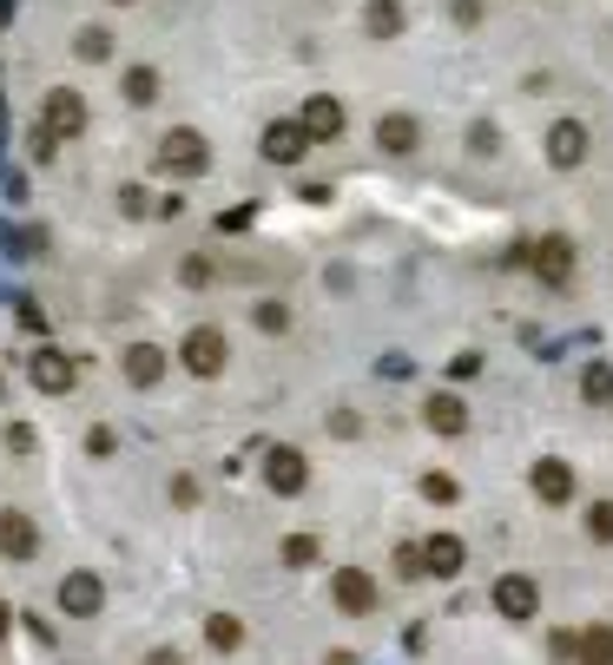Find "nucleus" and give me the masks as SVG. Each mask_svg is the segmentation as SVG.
Instances as JSON below:
<instances>
[{
    "mask_svg": "<svg viewBox=\"0 0 613 665\" xmlns=\"http://www.w3.org/2000/svg\"><path fill=\"white\" fill-rule=\"evenodd\" d=\"M205 158H211V152H205V138H198L191 125H172V132L158 138V165H165L172 178H198Z\"/></svg>",
    "mask_w": 613,
    "mask_h": 665,
    "instance_id": "obj_1",
    "label": "nucleus"
},
{
    "mask_svg": "<svg viewBox=\"0 0 613 665\" xmlns=\"http://www.w3.org/2000/svg\"><path fill=\"white\" fill-rule=\"evenodd\" d=\"M178 356H185V369L191 376H225V363H231V343H225V330H191L185 343H178Z\"/></svg>",
    "mask_w": 613,
    "mask_h": 665,
    "instance_id": "obj_2",
    "label": "nucleus"
},
{
    "mask_svg": "<svg viewBox=\"0 0 613 665\" xmlns=\"http://www.w3.org/2000/svg\"><path fill=\"white\" fill-rule=\"evenodd\" d=\"M528 264H535V277L541 284H555V290H568V277H574V244L561 237V231H548L535 251H528Z\"/></svg>",
    "mask_w": 613,
    "mask_h": 665,
    "instance_id": "obj_3",
    "label": "nucleus"
},
{
    "mask_svg": "<svg viewBox=\"0 0 613 665\" xmlns=\"http://www.w3.org/2000/svg\"><path fill=\"white\" fill-rule=\"evenodd\" d=\"M495 613H502V620H535V613H541V587H535L528 574H502V580H495Z\"/></svg>",
    "mask_w": 613,
    "mask_h": 665,
    "instance_id": "obj_4",
    "label": "nucleus"
},
{
    "mask_svg": "<svg viewBox=\"0 0 613 665\" xmlns=\"http://www.w3.org/2000/svg\"><path fill=\"white\" fill-rule=\"evenodd\" d=\"M26 383H33L40 396H66V389L79 383V369L66 363V350H40V356L26 363Z\"/></svg>",
    "mask_w": 613,
    "mask_h": 665,
    "instance_id": "obj_5",
    "label": "nucleus"
},
{
    "mask_svg": "<svg viewBox=\"0 0 613 665\" xmlns=\"http://www.w3.org/2000/svg\"><path fill=\"white\" fill-rule=\"evenodd\" d=\"M264 481H271V495H304V481H310V468H304V455L297 448H271L264 455Z\"/></svg>",
    "mask_w": 613,
    "mask_h": 665,
    "instance_id": "obj_6",
    "label": "nucleus"
},
{
    "mask_svg": "<svg viewBox=\"0 0 613 665\" xmlns=\"http://www.w3.org/2000/svg\"><path fill=\"white\" fill-rule=\"evenodd\" d=\"M46 132H53V138L86 132V99H79V92H66V86H53V92H46Z\"/></svg>",
    "mask_w": 613,
    "mask_h": 665,
    "instance_id": "obj_7",
    "label": "nucleus"
},
{
    "mask_svg": "<svg viewBox=\"0 0 613 665\" xmlns=\"http://www.w3.org/2000/svg\"><path fill=\"white\" fill-rule=\"evenodd\" d=\"M304 145H310V138H304V125H297V119H277V125H264V138H258V152H264L271 165H297V158H304Z\"/></svg>",
    "mask_w": 613,
    "mask_h": 665,
    "instance_id": "obj_8",
    "label": "nucleus"
},
{
    "mask_svg": "<svg viewBox=\"0 0 613 665\" xmlns=\"http://www.w3.org/2000/svg\"><path fill=\"white\" fill-rule=\"evenodd\" d=\"M59 607H66L73 620H92V613L106 607V587H99V574H66V580H59Z\"/></svg>",
    "mask_w": 613,
    "mask_h": 665,
    "instance_id": "obj_9",
    "label": "nucleus"
},
{
    "mask_svg": "<svg viewBox=\"0 0 613 665\" xmlns=\"http://www.w3.org/2000/svg\"><path fill=\"white\" fill-rule=\"evenodd\" d=\"M330 600H337L343 613H370V607H376V580H370L363 567H337V580H330Z\"/></svg>",
    "mask_w": 613,
    "mask_h": 665,
    "instance_id": "obj_10",
    "label": "nucleus"
},
{
    "mask_svg": "<svg viewBox=\"0 0 613 665\" xmlns=\"http://www.w3.org/2000/svg\"><path fill=\"white\" fill-rule=\"evenodd\" d=\"M548 158H555L561 171H574V165L588 158V125H581V119H561V125H548Z\"/></svg>",
    "mask_w": 613,
    "mask_h": 665,
    "instance_id": "obj_11",
    "label": "nucleus"
},
{
    "mask_svg": "<svg viewBox=\"0 0 613 665\" xmlns=\"http://www.w3.org/2000/svg\"><path fill=\"white\" fill-rule=\"evenodd\" d=\"M423 422H429L436 435H462V429H469V402H462L456 389H436V396L423 402Z\"/></svg>",
    "mask_w": 613,
    "mask_h": 665,
    "instance_id": "obj_12",
    "label": "nucleus"
},
{
    "mask_svg": "<svg viewBox=\"0 0 613 665\" xmlns=\"http://www.w3.org/2000/svg\"><path fill=\"white\" fill-rule=\"evenodd\" d=\"M125 383L132 389H158L165 383V350L158 343H132L125 350Z\"/></svg>",
    "mask_w": 613,
    "mask_h": 665,
    "instance_id": "obj_13",
    "label": "nucleus"
},
{
    "mask_svg": "<svg viewBox=\"0 0 613 665\" xmlns=\"http://www.w3.org/2000/svg\"><path fill=\"white\" fill-rule=\"evenodd\" d=\"M535 495H541L548 508L574 501V468H568V462H555V455H541V462H535Z\"/></svg>",
    "mask_w": 613,
    "mask_h": 665,
    "instance_id": "obj_14",
    "label": "nucleus"
},
{
    "mask_svg": "<svg viewBox=\"0 0 613 665\" xmlns=\"http://www.w3.org/2000/svg\"><path fill=\"white\" fill-rule=\"evenodd\" d=\"M462 561H469V547H462L456 534H436V541H423V574H436V580H456V574H462Z\"/></svg>",
    "mask_w": 613,
    "mask_h": 665,
    "instance_id": "obj_15",
    "label": "nucleus"
},
{
    "mask_svg": "<svg viewBox=\"0 0 613 665\" xmlns=\"http://www.w3.org/2000/svg\"><path fill=\"white\" fill-rule=\"evenodd\" d=\"M0 554H7V561H33V554H40L33 521H26V514H13V508L0 514Z\"/></svg>",
    "mask_w": 613,
    "mask_h": 665,
    "instance_id": "obj_16",
    "label": "nucleus"
},
{
    "mask_svg": "<svg viewBox=\"0 0 613 665\" xmlns=\"http://www.w3.org/2000/svg\"><path fill=\"white\" fill-rule=\"evenodd\" d=\"M297 125H304V138H337V132H343V106H337L330 92H317V99L304 106Z\"/></svg>",
    "mask_w": 613,
    "mask_h": 665,
    "instance_id": "obj_17",
    "label": "nucleus"
},
{
    "mask_svg": "<svg viewBox=\"0 0 613 665\" xmlns=\"http://www.w3.org/2000/svg\"><path fill=\"white\" fill-rule=\"evenodd\" d=\"M416 138H423V132H416V119H409V112H390V119L376 125V145H383V152H396V158H403V152H416Z\"/></svg>",
    "mask_w": 613,
    "mask_h": 665,
    "instance_id": "obj_18",
    "label": "nucleus"
},
{
    "mask_svg": "<svg viewBox=\"0 0 613 665\" xmlns=\"http://www.w3.org/2000/svg\"><path fill=\"white\" fill-rule=\"evenodd\" d=\"M574 660H581V665H613V627H588V633H574Z\"/></svg>",
    "mask_w": 613,
    "mask_h": 665,
    "instance_id": "obj_19",
    "label": "nucleus"
},
{
    "mask_svg": "<svg viewBox=\"0 0 613 665\" xmlns=\"http://www.w3.org/2000/svg\"><path fill=\"white\" fill-rule=\"evenodd\" d=\"M205 640H211L218 653H238V646H244V627H238L231 613H211V620H205Z\"/></svg>",
    "mask_w": 613,
    "mask_h": 665,
    "instance_id": "obj_20",
    "label": "nucleus"
},
{
    "mask_svg": "<svg viewBox=\"0 0 613 665\" xmlns=\"http://www.w3.org/2000/svg\"><path fill=\"white\" fill-rule=\"evenodd\" d=\"M125 99H132V106H152V99H158V73H152V66H132V73H125Z\"/></svg>",
    "mask_w": 613,
    "mask_h": 665,
    "instance_id": "obj_21",
    "label": "nucleus"
},
{
    "mask_svg": "<svg viewBox=\"0 0 613 665\" xmlns=\"http://www.w3.org/2000/svg\"><path fill=\"white\" fill-rule=\"evenodd\" d=\"M581 396H588V402H613V369L607 363H594V369L581 376Z\"/></svg>",
    "mask_w": 613,
    "mask_h": 665,
    "instance_id": "obj_22",
    "label": "nucleus"
},
{
    "mask_svg": "<svg viewBox=\"0 0 613 665\" xmlns=\"http://www.w3.org/2000/svg\"><path fill=\"white\" fill-rule=\"evenodd\" d=\"M403 26V7L396 0H370V33H396Z\"/></svg>",
    "mask_w": 613,
    "mask_h": 665,
    "instance_id": "obj_23",
    "label": "nucleus"
},
{
    "mask_svg": "<svg viewBox=\"0 0 613 665\" xmlns=\"http://www.w3.org/2000/svg\"><path fill=\"white\" fill-rule=\"evenodd\" d=\"M423 495H429V501H442V508H449V501H462L456 475H423Z\"/></svg>",
    "mask_w": 613,
    "mask_h": 665,
    "instance_id": "obj_24",
    "label": "nucleus"
},
{
    "mask_svg": "<svg viewBox=\"0 0 613 665\" xmlns=\"http://www.w3.org/2000/svg\"><path fill=\"white\" fill-rule=\"evenodd\" d=\"M310 561H317V541L310 534H291L284 541V567H310Z\"/></svg>",
    "mask_w": 613,
    "mask_h": 665,
    "instance_id": "obj_25",
    "label": "nucleus"
},
{
    "mask_svg": "<svg viewBox=\"0 0 613 665\" xmlns=\"http://www.w3.org/2000/svg\"><path fill=\"white\" fill-rule=\"evenodd\" d=\"M396 574H403V580H423V541L396 547Z\"/></svg>",
    "mask_w": 613,
    "mask_h": 665,
    "instance_id": "obj_26",
    "label": "nucleus"
},
{
    "mask_svg": "<svg viewBox=\"0 0 613 665\" xmlns=\"http://www.w3.org/2000/svg\"><path fill=\"white\" fill-rule=\"evenodd\" d=\"M588 534H594V541H613V501H594V508H588Z\"/></svg>",
    "mask_w": 613,
    "mask_h": 665,
    "instance_id": "obj_27",
    "label": "nucleus"
},
{
    "mask_svg": "<svg viewBox=\"0 0 613 665\" xmlns=\"http://www.w3.org/2000/svg\"><path fill=\"white\" fill-rule=\"evenodd\" d=\"M79 53H86V59H106V53H112L106 26H86V33H79Z\"/></svg>",
    "mask_w": 613,
    "mask_h": 665,
    "instance_id": "obj_28",
    "label": "nucleus"
},
{
    "mask_svg": "<svg viewBox=\"0 0 613 665\" xmlns=\"http://www.w3.org/2000/svg\"><path fill=\"white\" fill-rule=\"evenodd\" d=\"M258 323H264V330H284V323H291V310H284V303H258Z\"/></svg>",
    "mask_w": 613,
    "mask_h": 665,
    "instance_id": "obj_29",
    "label": "nucleus"
},
{
    "mask_svg": "<svg viewBox=\"0 0 613 665\" xmlns=\"http://www.w3.org/2000/svg\"><path fill=\"white\" fill-rule=\"evenodd\" d=\"M185 284H191V290H205V284H211V264H205V257H191V264H185Z\"/></svg>",
    "mask_w": 613,
    "mask_h": 665,
    "instance_id": "obj_30",
    "label": "nucleus"
},
{
    "mask_svg": "<svg viewBox=\"0 0 613 665\" xmlns=\"http://www.w3.org/2000/svg\"><path fill=\"white\" fill-rule=\"evenodd\" d=\"M86 448H92V455H112V448H119V435H112V429H92V435H86Z\"/></svg>",
    "mask_w": 613,
    "mask_h": 665,
    "instance_id": "obj_31",
    "label": "nucleus"
},
{
    "mask_svg": "<svg viewBox=\"0 0 613 665\" xmlns=\"http://www.w3.org/2000/svg\"><path fill=\"white\" fill-rule=\"evenodd\" d=\"M145 665H185V660H178V653H152Z\"/></svg>",
    "mask_w": 613,
    "mask_h": 665,
    "instance_id": "obj_32",
    "label": "nucleus"
},
{
    "mask_svg": "<svg viewBox=\"0 0 613 665\" xmlns=\"http://www.w3.org/2000/svg\"><path fill=\"white\" fill-rule=\"evenodd\" d=\"M324 665H357V660H350V653H330V660H324Z\"/></svg>",
    "mask_w": 613,
    "mask_h": 665,
    "instance_id": "obj_33",
    "label": "nucleus"
},
{
    "mask_svg": "<svg viewBox=\"0 0 613 665\" xmlns=\"http://www.w3.org/2000/svg\"><path fill=\"white\" fill-rule=\"evenodd\" d=\"M7 627H13V613H7V607H0V640H7Z\"/></svg>",
    "mask_w": 613,
    "mask_h": 665,
    "instance_id": "obj_34",
    "label": "nucleus"
}]
</instances>
